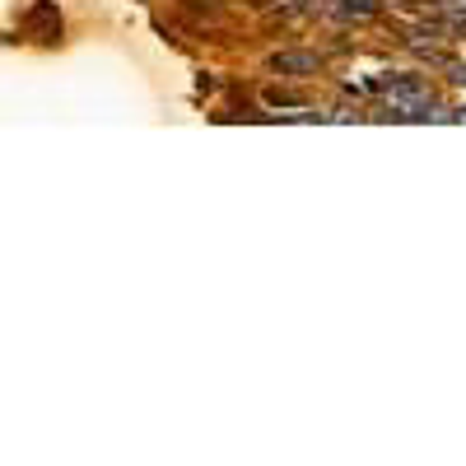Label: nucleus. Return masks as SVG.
Returning <instances> with one entry per match:
<instances>
[{
	"label": "nucleus",
	"instance_id": "nucleus-3",
	"mask_svg": "<svg viewBox=\"0 0 466 466\" xmlns=\"http://www.w3.org/2000/svg\"><path fill=\"white\" fill-rule=\"evenodd\" d=\"M206 5H219V0H206Z\"/></svg>",
	"mask_w": 466,
	"mask_h": 466
},
{
	"label": "nucleus",
	"instance_id": "nucleus-1",
	"mask_svg": "<svg viewBox=\"0 0 466 466\" xmlns=\"http://www.w3.org/2000/svg\"><path fill=\"white\" fill-rule=\"evenodd\" d=\"M392 112L397 116H430V94L415 80H401V85H392Z\"/></svg>",
	"mask_w": 466,
	"mask_h": 466
},
{
	"label": "nucleus",
	"instance_id": "nucleus-2",
	"mask_svg": "<svg viewBox=\"0 0 466 466\" xmlns=\"http://www.w3.org/2000/svg\"><path fill=\"white\" fill-rule=\"evenodd\" d=\"M270 66H276L280 75H303V70L318 66V56H308V52H285V56H276Z\"/></svg>",
	"mask_w": 466,
	"mask_h": 466
}]
</instances>
